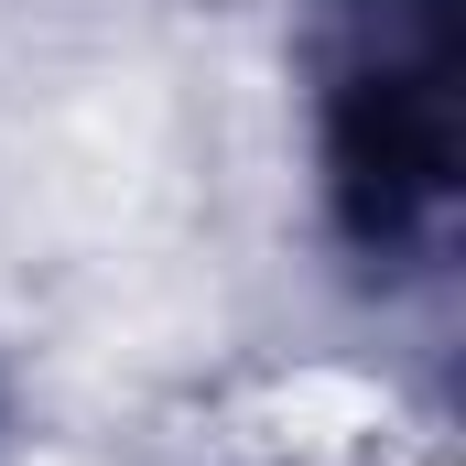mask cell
<instances>
[{"label":"cell","mask_w":466,"mask_h":466,"mask_svg":"<svg viewBox=\"0 0 466 466\" xmlns=\"http://www.w3.org/2000/svg\"><path fill=\"white\" fill-rule=\"evenodd\" d=\"M466 0H315L304 11V119L315 207L369 293H423L466 218Z\"/></svg>","instance_id":"1"}]
</instances>
